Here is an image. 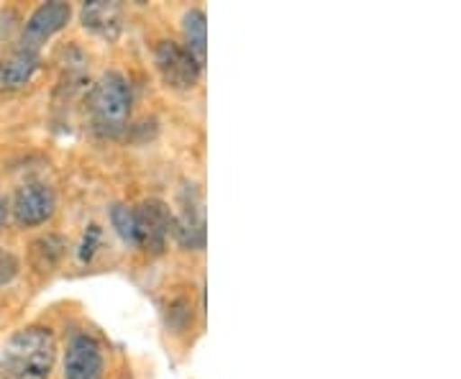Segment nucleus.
<instances>
[{"label":"nucleus","mask_w":461,"mask_h":379,"mask_svg":"<svg viewBox=\"0 0 461 379\" xmlns=\"http://www.w3.org/2000/svg\"><path fill=\"white\" fill-rule=\"evenodd\" d=\"M57 359V338L44 326H29L8 338L3 364L14 379H50Z\"/></svg>","instance_id":"obj_1"},{"label":"nucleus","mask_w":461,"mask_h":379,"mask_svg":"<svg viewBox=\"0 0 461 379\" xmlns=\"http://www.w3.org/2000/svg\"><path fill=\"white\" fill-rule=\"evenodd\" d=\"M87 116L100 136L115 139L126 131L131 118V85L121 72H105L93 85L87 98Z\"/></svg>","instance_id":"obj_2"},{"label":"nucleus","mask_w":461,"mask_h":379,"mask_svg":"<svg viewBox=\"0 0 461 379\" xmlns=\"http://www.w3.org/2000/svg\"><path fill=\"white\" fill-rule=\"evenodd\" d=\"M133 218H136V247L151 254L165 251L175 223V213L167 208V203L157 198L144 200L141 205L133 208Z\"/></svg>","instance_id":"obj_3"},{"label":"nucleus","mask_w":461,"mask_h":379,"mask_svg":"<svg viewBox=\"0 0 461 379\" xmlns=\"http://www.w3.org/2000/svg\"><path fill=\"white\" fill-rule=\"evenodd\" d=\"M154 62H157V69H159L165 85L172 90H193L198 85L200 72H203V67L185 51V47L172 39H165L157 44Z\"/></svg>","instance_id":"obj_4"},{"label":"nucleus","mask_w":461,"mask_h":379,"mask_svg":"<svg viewBox=\"0 0 461 379\" xmlns=\"http://www.w3.org/2000/svg\"><path fill=\"white\" fill-rule=\"evenodd\" d=\"M65 379H103V347L95 336L90 333H77L69 338L65 351Z\"/></svg>","instance_id":"obj_5"},{"label":"nucleus","mask_w":461,"mask_h":379,"mask_svg":"<svg viewBox=\"0 0 461 379\" xmlns=\"http://www.w3.org/2000/svg\"><path fill=\"white\" fill-rule=\"evenodd\" d=\"M11 211H14L18 226H41L57 211V195L44 182H29V185L18 187Z\"/></svg>","instance_id":"obj_6"},{"label":"nucleus","mask_w":461,"mask_h":379,"mask_svg":"<svg viewBox=\"0 0 461 379\" xmlns=\"http://www.w3.org/2000/svg\"><path fill=\"white\" fill-rule=\"evenodd\" d=\"M72 16L69 3H44L33 11L21 36V47H29L33 51H41V44L50 41L54 33H59Z\"/></svg>","instance_id":"obj_7"},{"label":"nucleus","mask_w":461,"mask_h":379,"mask_svg":"<svg viewBox=\"0 0 461 379\" xmlns=\"http://www.w3.org/2000/svg\"><path fill=\"white\" fill-rule=\"evenodd\" d=\"M172 236L185 248L205 247V213H203V200H200V193L193 185L185 187V193H182L180 213L175 215Z\"/></svg>","instance_id":"obj_8"},{"label":"nucleus","mask_w":461,"mask_h":379,"mask_svg":"<svg viewBox=\"0 0 461 379\" xmlns=\"http://www.w3.org/2000/svg\"><path fill=\"white\" fill-rule=\"evenodd\" d=\"M39 65H41V54L18 44L16 50L0 59V90L11 93L26 87L39 72Z\"/></svg>","instance_id":"obj_9"},{"label":"nucleus","mask_w":461,"mask_h":379,"mask_svg":"<svg viewBox=\"0 0 461 379\" xmlns=\"http://www.w3.org/2000/svg\"><path fill=\"white\" fill-rule=\"evenodd\" d=\"M83 26L98 33L103 39H115L121 33V5L118 3H105V0H93L83 5Z\"/></svg>","instance_id":"obj_10"},{"label":"nucleus","mask_w":461,"mask_h":379,"mask_svg":"<svg viewBox=\"0 0 461 379\" xmlns=\"http://www.w3.org/2000/svg\"><path fill=\"white\" fill-rule=\"evenodd\" d=\"M182 39H185L182 41L185 51L200 67H205V57H208V18H205V11L190 8L182 16Z\"/></svg>","instance_id":"obj_11"},{"label":"nucleus","mask_w":461,"mask_h":379,"mask_svg":"<svg viewBox=\"0 0 461 379\" xmlns=\"http://www.w3.org/2000/svg\"><path fill=\"white\" fill-rule=\"evenodd\" d=\"M62 254H65V241L59 236H54V233H47V236L36 239L32 244V262L39 269L54 266V264L62 259Z\"/></svg>","instance_id":"obj_12"},{"label":"nucleus","mask_w":461,"mask_h":379,"mask_svg":"<svg viewBox=\"0 0 461 379\" xmlns=\"http://www.w3.org/2000/svg\"><path fill=\"white\" fill-rule=\"evenodd\" d=\"M111 223H113L115 233L126 241L136 247V218H133V208L131 205H123L118 203L111 208Z\"/></svg>","instance_id":"obj_13"},{"label":"nucleus","mask_w":461,"mask_h":379,"mask_svg":"<svg viewBox=\"0 0 461 379\" xmlns=\"http://www.w3.org/2000/svg\"><path fill=\"white\" fill-rule=\"evenodd\" d=\"M18 272H21V262H18L16 254L0 247V287L16 280Z\"/></svg>","instance_id":"obj_14"},{"label":"nucleus","mask_w":461,"mask_h":379,"mask_svg":"<svg viewBox=\"0 0 461 379\" xmlns=\"http://www.w3.org/2000/svg\"><path fill=\"white\" fill-rule=\"evenodd\" d=\"M100 244V229L93 223L87 231H85V239L83 244H80V259L83 262H90L93 259V254H95V247Z\"/></svg>","instance_id":"obj_15"},{"label":"nucleus","mask_w":461,"mask_h":379,"mask_svg":"<svg viewBox=\"0 0 461 379\" xmlns=\"http://www.w3.org/2000/svg\"><path fill=\"white\" fill-rule=\"evenodd\" d=\"M5 218H8V200L0 198V226L5 223Z\"/></svg>","instance_id":"obj_16"}]
</instances>
